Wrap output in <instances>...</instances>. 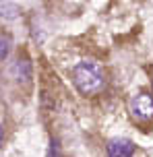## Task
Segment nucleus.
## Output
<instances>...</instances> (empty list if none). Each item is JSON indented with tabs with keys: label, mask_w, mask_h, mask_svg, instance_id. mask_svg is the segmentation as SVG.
<instances>
[{
	"label": "nucleus",
	"mask_w": 153,
	"mask_h": 157,
	"mask_svg": "<svg viewBox=\"0 0 153 157\" xmlns=\"http://www.w3.org/2000/svg\"><path fill=\"white\" fill-rule=\"evenodd\" d=\"M130 114L137 122L153 120V97L149 93H139L130 99Z\"/></svg>",
	"instance_id": "obj_2"
},
{
	"label": "nucleus",
	"mask_w": 153,
	"mask_h": 157,
	"mask_svg": "<svg viewBox=\"0 0 153 157\" xmlns=\"http://www.w3.org/2000/svg\"><path fill=\"white\" fill-rule=\"evenodd\" d=\"M8 50H10V39L0 35V60H4L8 56Z\"/></svg>",
	"instance_id": "obj_6"
},
{
	"label": "nucleus",
	"mask_w": 153,
	"mask_h": 157,
	"mask_svg": "<svg viewBox=\"0 0 153 157\" xmlns=\"http://www.w3.org/2000/svg\"><path fill=\"white\" fill-rule=\"evenodd\" d=\"M108 153L114 157H128L135 153V145L128 139H114L108 143Z\"/></svg>",
	"instance_id": "obj_3"
},
{
	"label": "nucleus",
	"mask_w": 153,
	"mask_h": 157,
	"mask_svg": "<svg viewBox=\"0 0 153 157\" xmlns=\"http://www.w3.org/2000/svg\"><path fill=\"white\" fill-rule=\"evenodd\" d=\"M19 15H21V8L17 6V4H10V2L0 4V17H4V19H17Z\"/></svg>",
	"instance_id": "obj_5"
},
{
	"label": "nucleus",
	"mask_w": 153,
	"mask_h": 157,
	"mask_svg": "<svg viewBox=\"0 0 153 157\" xmlns=\"http://www.w3.org/2000/svg\"><path fill=\"white\" fill-rule=\"evenodd\" d=\"M73 83L83 95H97L105 87L104 68L97 62L83 60L73 68Z\"/></svg>",
	"instance_id": "obj_1"
},
{
	"label": "nucleus",
	"mask_w": 153,
	"mask_h": 157,
	"mask_svg": "<svg viewBox=\"0 0 153 157\" xmlns=\"http://www.w3.org/2000/svg\"><path fill=\"white\" fill-rule=\"evenodd\" d=\"M13 72H15V77L19 78V81H29V78H31V64L27 62V60H21V58H19L15 62Z\"/></svg>",
	"instance_id": "obj_4"
},
{
	"label": "nucleus",
	"mask_w": 153,
	"mask_h": 157,
	"mask_svg": "<svg viewBox=\"0 0 153 157\" xmlns=\"http://www.w3.org/2000/svg\"><path fill=\"white\" fill-rule=\"evenodd\" d=\"M2 139H4V132H2V126H0V145H2Z\"/></svg>",
	"instance_id": "obj_7"
},
{
	"label": "nucleus",
	"mask_w": 153,
	"mask_h": 157,
	"mask_svg": "<svg viewBox=\"0 0 153 157\" xmlns=\"http://www.w3.org/2000/svg\"><path fill=\"white\" fill-rule=\"evenodd\" d=\"M151 83H153V81H151Z\"/></svg>",
	"instance_id": "obj_8"
}]
</instances>
